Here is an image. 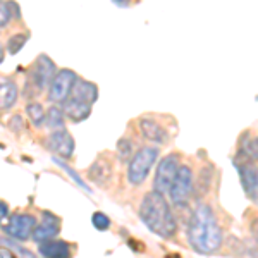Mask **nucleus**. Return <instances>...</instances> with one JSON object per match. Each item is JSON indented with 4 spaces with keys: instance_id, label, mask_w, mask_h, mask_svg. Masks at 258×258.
Masks as SVG:
<instances>
[{
    "instance_id": "f257e3e1",
    "label": "nucleus",
    "mask_w": 258,
    "mask_h": 258,
    "mask_svg": "<svg viewBox=\"0 0 258 258\" xmlns=\"http://www.w3.org/2000/svg\"><path fill=\"white\" fill-rule=\"evenodd\" d=\"M188 239L191 248L202 255L215 253L222 246V229L212 207L205 203L197 207L188 226Z\"/></svg>"
},
{
    "instance_id": "f03ea898",
    "label": "nucleus",
    "mask_w": 258,
    "mask_h": 258,
    "mask_svg": "<svg viewBox=\"0 0 258 258\" xmlns=\"http://www.w3.org/2000/svg\"><path fill=\"white\" fill-rule=\"evenodd\" d=\"M140 219L153 234L160 236L164 239L172 238L177 232V222L170 210L169 202L165 195L159 191H150L143 197L140 205Z\"/></svg>"
},
{
    "instance_id": "7ed1b4c3",
    "label": "nucleus",
    "mask_w": 258,
    "mask_h": 258,
    "mask_svg": "<svg viewBox=\"0 0 258 258\" xmlns=\"http://www.w3.org/2000/svg\"><path fill=\"white\" fill-rule=\"evenodd\" d=\"M57 68L53 64V60L50 59L48 55L41 53L38 55V59L35 60L33 68L30 69V74H28V80H26V86H24V95L28 98H35L43 91L45 88H48L50 81L52 78L55 76Z\"/></svg>"
},
{
    "instance_id": "20e7f679",
    "label": "nucleus",
    "mask_w": 258,
    "mask_h": 258,
    "mask_svg": "<svg viewBox=\"0 0 258 258\" xmlns=\"http://www.w3.org/2000/svg\"><path fill=\"white\" fill-rule=\"evenodd\" d=\"M159 153L160 150L157 147H143L129 159L127 179L131 184H143L153 167V164H155V160L159 159Z\"/></svg>"
},
{
    "instance_id": "39448f33",
    "label": "nucleus",
    "mask_w": 258,
    "mask_h": 258,
    "mask_svg": "<svg viewBox=\"0 0 258 258\" xmlns=\"http://www.w3.org/2000/svg\"><path fill=\"white\" fill-rule=\"evenodd\" d=\"M193 170L188 165H179L177 174L174 177L172 184L169 189L170 202L176 207H184L189 202L191 195H193Z\"/></svg>"
},
{
    "instance_id": "423d86ee",
    "label": "nucleus",
    "mask_w": 258,
    "mask_h": 258,
    "mask_svg": "<svg viewBox=\"0 0 258 258\" xmlns=\"http://www.w3.org/2000/svg\"><path fill=\"white\" fill-rule=\"evenodd\" d=\"M181 165V155L179 153H169L159 162V167L155 172V181H153V189L162 195H167L172 184L174 177L177 174V169Z\"/></svg>"
},
{
    "instance_id": "0eeeda50",
    "label": "nucleus",
    "mask_w": 258,
    "mask_h": 258,
    "mask_svg": "<svg viewBox=\"0 0 258 258\" xmlns=\"http://www.w3.org/2000/svg\"><path fill=\"white\" fill-rule=\"evenodd\" d=\"M78 80V74L71 69H60L55 73L48 85V100L52 103H60L69 97L74 83Z\"/></svg>"
},
{
    "instance_id": "6e6552de",
    "label": "nucleus",
    "mask_w": 258,
    "mask_h": 258,
    "mask_svg": "<svg viewBox=\"0 0 258 258\" xmlns=\"http://www.w3.org/2000/svg\"><path fill=\"white\" fill-rule=\"evenodd\" d=\"M38 224L35 215L31 214H14L11 215L7 220L4 232L9 234L12 239H19V241H26L31 238L33 229Z\"/></svg>"
},
{
    "instance_id": "1a4fd4ad",
    "label": "nucleus",
    "mask_w": 258,
    "mask_h": 258,
    "mask_svg": "<svg viewBox=\"0 0 258 258\" xmlns=\"http://www.w3.org/2000/svg\"><path fill=\"white\" fill-rule=\"evenodd\" d=\"M45 145H47L50 152L55 153L57 157H62V159H71L74 153V147H76L74 138L64 127L52 129V133L45 140Z\"/></svg>"
},
{
    "instance_id": "9d476101",
    "label": "nucleus",
    "mask_w": 258,
    "mask_h": 258,
    "mask_svg": "<svg viewBox=\"0 0 258 258\" xmlns=\"http://www.w3.org/2000/svg\"><path fill=\"white\" fill-rule=\"evenodd\" d=\"M234 167L238 169L241 186L244 193L251 202L258 200V174H256V162H234Z\"/></svg>"
},
{
    "instance_id": "9b49d317",
    "label": "nucleus",
    "mask_w": 258,
    "mask_h": 258,
    "mask_svg": "<svg viewBox=\"0 0 258 258\" xmlns=\"http://www.w3.org/2000/svg\"><path fill=\"white\" fill-rule=\"evenodd\" d=\"M41 215H43V220H41V224H36L31 234V238L35 239L36 243L55 238L60 231V220L57 219L52 212H43Z\"/></svg>"
},
{
    "instance_id": "f8f14e48",
    "label": "nucleus",
    "mask_w": 258,
    "mask_h": 258,
    "mask_svg": "<svg viewBox=\"0 0 258 258\" xmlns=\"http://www.w3.org/2000/svg\"><path fill=\"white\" fill-rule=\"evenodd\" d=\"M60 105H62V110H64V115L73 120V122H81V120L88 119L91 114V109H93L91 103L81 102V100H78L74 97H68Z\"/></svg>"
},
{
    "instance_id": "ddd939ff",
    "label": "nucleus",
    "mask_w": 258,
    "mask_h": 258,
    "mask_svg": "<svg viewBox=\"0 0 258 258\" xmlns=\"http://www.w3.org/2000/svg\"><path fill=\"white\" fill-rule=\"evenodd\" d=\"M140 129H141V135L145 136L148 141L155 145H164L169 141V135H167V129H165L159 120L152 119V117H143L140 119Z\"/></svg>"
},
{
    "instance_id": "4468645a",
    "label": "nucleus",
    "mask_w": 258,
    "mask_h": 258,
    "mask_svg": "<svg viewBox=\"0 0 258 258\" xmlns=\"http://www.w3.org/2000/svg\"><path fill=\"white\" fill-rule=\"evenodd\" d=\"M258 159V148H256V136L251 131H246L239 140L238 155L234 162H256Z\"/></svg>"
},
{
    "instance_id": "2eb2a0df",
    "label": "nucleus",
    "mask_w": 258,
    "mask_h": 258,
    "mask_svg": "<svg viewBox=\"0 0 258 258\" xmlns=\"http://www.w3.org/2000/svg\"><path fill=\"white\" fill-rule=\"evenodd\" d=\"M69 97H74V98L81 100V102H86V103H91V105H93V103L98 100V86L91 81L80 80V78H78L73 86V90H71Z\"/></svg>"
},
{
    "instance_id": "dca6fc26",
    "label": "nucleus",
    "mask_w": 258,
    "mask_h": 258,
    "mask_svg": "<svg viewBox=\"0 0 258 258\" xmlns=\"http://www.w3.org/2000/svg\"><path fill=\"white\" fill-rule=\"evenodd\" d=\"M19 98V88L9 78L0 80V110H9Z\"/></svg>"
},
{
    "instance_id": "f3484780",
    "label": "nucleus",
    "mask_w": 258,
    "mask_h": 258,
    "mask_svg": "<svg viewBox=\"0 0 258 258\" xmlns=\"http://www.w3.org/2000/svg\"><path fill=\"white\" fill-rule=\"evenodd\" d=\"M38 253L47 258H68L71 256V248L66 241H55L52 238L47 241H41Z\"/></svg>"
},
{
    "instance_id": "a211bd4d",
    "label": "nucleus",
    "mask_w": 258,
    "mask_h": 258,
    "mask_svg": "<svg viewBox=\"0 0 258 258\" xmlns=\"http://www.w3.org/2000/svg\"><path fill=\"white\" fill-rule=\"evenodd\" d=\"M88 176L95 184L105 186L112 177V165L107 160H95L88 170Z\"/></svg>"
},
{
    "instance_id": "6ab92c4d",
    "label": "nucleus",
    "mask_w": 258,
    "mask_h": 258,
    "mask_svg": "<svg viewBox=\"0 0 258 258\" xmlns=\"http://www.w3.org/2000/svg\"><path fill=\"white\" fill-rule=\"evenodd\" d=\"M66 115H64V110H62V107H59V103L53 107H50V109L45 112V126L50 127V129H60L64 127V122H66Z\"/></svg>"
},
{
    "instance_id": "aec40b11",
    "label": "nucleus",
    "mask_w": 258,
    "mask_h": 258,
    "mask_svg": "<svg viewBox=\"0 0 258 258\" xmlns=\"http://www.w3.org/2000/svg\"><path fill=\"white\" fill-rule=\"evenodd\" d=\"M26 114H28V117H30L33 126L40 127L41 124L45 122V109H43V105L38 103V102H30V103H28V105H26Z\"/></svg>"
},
{
    "instance_id": "412c9836",
    "label": "nucleus",
    "mask_w": 258,
    "mask_h": 258,
    "mask_svg": "<svg viewBox=\"0 0 258 258\" xmlns=\"http://www.w3.org/2000/svg\"><path fill=\"white\" fill-rule=\"evenodd\" d=\"M28 38H30V33H18V35H12L9 40H7V50L9 53H18L23 50V47L26 45Z\"/></svg>"
},
{
    "instance_id": "4be33fe9",
    "label": "nucleus",
    "mask_w": 258,
    "mask_h": 258,
    "mask_svg": "<svg viewBox=\"0 0 258 258\" xmlns=\"http://www.w3.org/2000/svg\"><path fill=\"white\" fill-rule=\"evenodd\" d=\"M53 162H55V164H57V165H59V167H60V169H64V170H66V172H68V176H69L71 179H73V181H74V182H76V184H78V186H80V188H81V189H85V191H88V193H91V189L88 188V186H86V182H85V181H83V179H81V176H80V174H78V172H76V170H74V169H71V167H69V165H68V164H66V162H62V160H59V157H53Z\"/></svg>"
},
{
    "instance_id": "5701e85b",
    "label": "nucleus",
    "mask_w": 258,
    "mask_h": 258,
    "mask_svg": "<svg viewBox=\"0 0 258 258\" xmlns=\"http://www.w3.org/2000/svg\"><path fill=\"white\" fill-rule=\"evenodd\" d=\"M133 147H135V143H133L131 140H127V138H122L117 143V155H119V159L120 160H124V162H127L129 159L133 157Z\"/></svg>"
},
{
    "instance_id": "b1692460",
    "label": "nucleus",
    "mask_w": 258,
    "mask_h": 258,
    "mask_svg": "<svg viewBox=\"0 0 258 258\" xmlns=\"http://www.w3.org/2000/svg\"><path fill=\"white\" fill-rule=\"evenodd\" d=\"M91 224L98 231H107L110 227V219L105 214H102V212H95L93 217H91Z\"/></svg>"
},
{
    "instance_id": "393cba45",
    "label": "nucleus",
    "mask_w": 258,
    "mask_h": 258,
    "mask_svg": "<svg viewBox=\"0 0 258 258\" xmlns=\"http://www.w3.org/2000/svg\"><path fill=\"white\" fill-rule=\"evenodd\" d=\"M11 19H12V14L9 11V6H7V2L0 0V28H6Z\"/></svg>"
},
{
    "instance_id": "a878e982",
    "label": "nucleus",
    "mask_w": 258,
    "mask_h": 258,
    "mask_svg": "<svg viewBox=\"0 0 258 258\" xmlns=\"http://www.w3.org/2000/svg\"><path fill=\"white\" fill-rule=\"evenodd\" d=\"M11 127L14 129L16 133L21 131V129H23V117H21V115H14V117H12V122H11Z\"/></svg>"
},
{
    "instance_id": "bb28decb",
    "label": "nucleus",
    "mask_w": 258,
    "mask_h": 258,
    "mask_svg": "<svg viewBox=\"0 0 258 258\" xmlns=\"http://www.w3.org/2000/svg\"><path fill=\"white\" fill-rule=\"evenodd\" d=\"M7 6H9V11H11V14H12V18H21V12H19V6L16 2H7Z\"/></svg>"
},
{
    "instance_id": "cd10ccee",
    "label": "nucleus",
    "mask_w": 258,
    "mask_h": 258,
    "mask_svg": "<svg viewBox=\"0 0 258 258\" xmlns=\"http://www.w3.org/2000/svg\"><path fill=\"white\" fill-rule=\"evenodd\" d=\"M7 215H9V207H7L4 202H0V224L4 222V219H6Z\"/></svg>"
},
{
    "instance_id": "c85d7f7f",
    "label": "nucleus",
    "mask_w": 258,
    "mask_h": 258,
    "mask_svg": "<svg viewBox=\"0 0 258 258\" xmlns=\"http://www.w3.org/2000/svg\"><path fill=\"white\" fill-rule=\"evenodd\" d=\"M0 256H7V258H11V256H14V253H12L9 248L0 246Z\"/></svg>"
},
{
    "instance_id": "c756f323",
    "label": "nucleus",
    "mask_w": 258,
    "mask_h": 258,
    "mask_svg": "<svg viewBox=\"0 0 258 258\" xmlns=\"http://www.w3.org/2000/svg\"><path fill=\"white\" fill-rule=\"evenodd\" d=\"M112 2L117 4V6H120V7H126L129 4V0H112Z\"/></svg>"
},
{
    "instance_id": "7c9ffc66",
    "label": "nucleus",
    "mask_w": 258,
    "mask_h": 258,
    "mask_svg": "<svg viewBox=\"0 0 258 258\" xmlns=\"http://www.w3.org/2000/svg\"><path fill=\"white\" fill-rule=\"evenodd\" d=\"M4 59H6V52H4V48L0 47V64L4 62Z\"/></svg>"
}]
</instances>
